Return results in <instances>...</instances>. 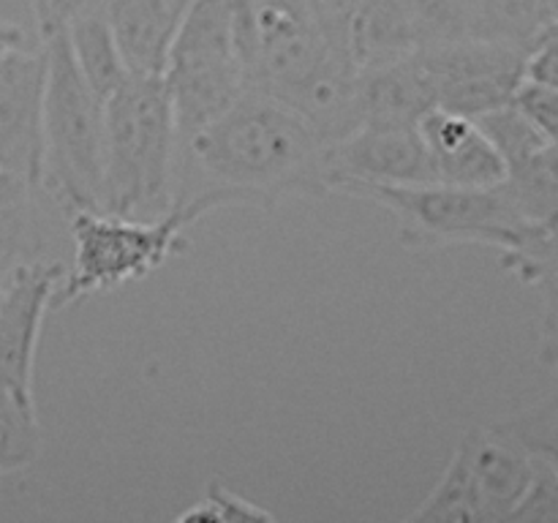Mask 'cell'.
Returning <instances> with one entry per match:
<instances>
[{
	"label": "cell",
	"mask_w": 558,
	"mask_h": 523,
	"mask_svg": "<svg viewBox=\"0 0 558 523\" xmlns=\"http://www.w3.org/2000/svg\"><path fill=\"white\" fill-rule=\"evenodd\" d=\"M332 194L327 145L308 120L272 93L248 87L218 118L178 136L172 207L202 218L218 207L272 210L287 199Z\"/></svg>",
	"instance_id": "6da1fadb"
},
{
	"label": "cell",
	"mask_w": 558,
	"mask_h": 523,
	"mask_svg": "<svg viewBox=\"0 0 558 523\" xmlns=\"http://www.w3.org/2000/svg\"><path fill=\"white\" fill-rule=\"evenodd\" d=\"M178 120L163 76H131L104 101V205L131 218L172 210Z\"/></svg>",
	"instance_id": "7a4b0ae2"
},
{
	"label": "cell",
	"mask_w": 558,
	"mask_h": 523,
	"mask_svg": "<svg viewBox=\"0 0 558 523\" xmlns=\"http://www.w3.org/2000/svg\"><path fill=\"white\" fill-rule=\"evenodd\" d=\"M38 47L44 52L38 194L65 216L101 210L104 98L76 69L65 31L44 38Z\"/></svg>",
	"instance_id": "3957f363"
},
{
	"label": "cell",
	"mask_w": 558,
	"mask_h": 523,
	"mask_svg": "<svg viewBox=\"0 0 558 523\" xmlns=\"http://www.w3.org/2000/svg\"><path fill=\"white\" fill-rule=\"evenodd\" d=\"M199 221V212L189 207H172L156 218L74 210L69 216L71 265L63 270L58 305L114 292L161 270L191 248L189 229Z\"/></svg>",
	"instance_id": "277c9868"
},
{
	"label": "cell",
	"mask_w": 558,
	"mask_h": 523,
	"mask_svg": "<svg viewBox=\"0 0 558 523\" xmlns=\"http://www.w3.org/2000/svg\"><path fill=\"white\" fill-rule=\"evenodd\" d=\"M341 194L385 207L396 218L403 248L414 251L469 243L510 251L534 229L505 183L488 188L450 183L347 185Z\"/></svg>",
	"instance_id": "5b68a950"
},
{
	"label": "cell",
	"mask_w": 558,
	"mask_h": 523,
	"mask_svg": "<svg viewBox=\"0 0 558 523\" xmlns=\"http://www.w3.org/2000/svg\"><path fill=\"white\" fill-rule=\"evenodd\" d=\"M163 85L178 136L210 123L251 87L240 36V0H189L169 44Z\"/></svg>",
	"instance_id": "8992f818"
},
{
	"label": "cell",
	"mask_w": 558,
	"mask_h": 523,
	"mask_svg": "<svg viewBox=\"0 0 558 523\" xmlns=\"http://www.w3.org/2000/svg\"><path fill=\"white\" fill-rule=\"evenodd\" d=\"M534 455L501 425L469 428L423 501L403 521H507L532 479Z\"/></svg>",
	"instance_id": "52a82bcc"
},
{
	"label": "cell",
	"mask_w": 558,
	"mask_h": 523,
	"mask_svg": "<svg viewBox=\"0 0 558 523\" xmlns=\"http://www.w3.org/2000/svg\"><path fill=\"white\" fill-rule=\"evenodd\" d=\"M332 191L347 185H420L436 183L420 123H363L343 139L327 145Z\"/></svg>",
	"instance_id": "ba28073f"
},
{
	"label": "cell",
	"mask_w": 558,
	"mask_h": 523,
	"mask_svg": "<svg viewBox=\"0 0 558 523\" xmlns=\"http://www.w3.org/2000/svg\"><path fill=\"white\" fill-rule=\"evenodd\" d=\"M60 262L33 259L0 283V381L33 392L38 341L63 281Z\"/></svg>",
	"instance_id": "9c48e42d"
},
{
	"label": "cell",
	"mask_w": 558,
	"mask_h": 523,
	"mask_svg": "<svg viewBox=\"0 0 558 523\" xmlns=\"http://www.w3.org/2000/svg\"><path fill=\"white\" fill-rule=\"evenodd\" d=\"M44 52L20 49L0 54V156L38 191L41 163Z\"/></svg>",
	"instance_id": "30bf717a"
},
{
	"label": "cell",
	"mask_w": 558,
	"mask_h": 523,
	"mask_svg": "<svg viewBox=\"0 0 558 523\" xmlns=\"http://www.w3.org/2000/svg\"><path fill=\"white\" fill-rule=\"evenodd\" d=\"M420 131L434 158L436 183L466 188L505 183L507 161L477 120L447 109H430L420 120Z\"/></svg>",
	"instance_id": "8fae6325"
},
{
	"label": "cell",
	"mask_w": 558,
	"mask_h": 523,
	"mask_svg": "<svg viewBox=\"0 0 558 523\" xmlns=\"http://www.w3.org/2000/svg\"><path fill=\"white\" fill-rule=\"evenodd\" d=\"M178 0H107V20L131 76H163L178 27Z\"/></svg>",
	"instance_id": "7c38bea8"
},
{
	"label": "cell",
	"mask_w": 558,
	"mask_h": 523,
	"mask_svg": "<svg viewBox=\"0 0 558 523\" xmlns=\"http://www.w3.org/2000/svg\"><path fill=\"white\" fill-rule=\"evenodd\" d=\"M430 109H434V93L414 60V52L398 63L360 71L363 123H420Z\"/></svg>",
	"instance_id": "4fadbf2b"
},
{
	"label": "cell",
	"mask_w": 558,
	"mask_h": 523,
	"mask_svg": "<svg viewBox=\"0 0 558 523\" xmlns=\"http://www.w3.org/2000/svg\"><path fill=\"white\" fill-rule=\"evenodd\" d=\"M349 58L357 71L398 63L417 52V36L398 0H360L347 36Z\"/></svg>",
	"instance_id": "5bb4252c"
},
{
	"label": "cell",
	"mask_w": 558,
	"mask_h": 523,
	"mask_svg": "<svg viewBox=\"0 0 558 523\" xmlns=\"http://www.w3.org/2000/svg\"><path fill=\"white\" fill-rule=\"evenodd\" d=\"M65 36H69L76 69L82 71L87 85L107 101L129 80V69H125L123 54H120L107 20V0L82 11L65 27Z\"/></svg>",
	"instance_id": "9a60e30c"
},
{
	"label": "cell",
	"mask_w": 558,
	"mask_h": 523,
	"mask_svg": "<svg viewBox=\"0 0 558 523\" xmlns=\"http://www.w3.org/2000/svg\"><path fill=\"white\" fill-rule=\"evenodd\" d=\"M41 455L36 396L0 381V477L33 466Z\"/></svg>",
	"instance_id": "2e32d148"
},
{
	"label": "cell",
	"mask_w": 558,
	"mask_h": 523,
	"mask_svg": "<svg viewBox=\"0 0 558 523\" xmlns=\"http://www.w3.org/2000/svg\"><path fill=\"white\" fill-rule=\"evenodd\" d=\"M41 240L33 199L0 210V283L25 262L44 259Z\"/></svg>",
	"instance_id": "e0dca14e"
},
{
	"label": "cell",
	"mask_w": 558,
	"mask_h": 523,
	"mask_svg": "<svg viewBox=\"0 0 558 523\" xmlns=\"http://www.w3.org/2000/svg\"><path fill=\"white\" fill-rule=\"evenodd\" d=\"M499 425L532 455H539L558 472V392Z\"/></svg>",
	"instance_id": "ac0fdd59"
},
{
	"label": "cell",
	"mask_w": 558,
	"mask_h": 523,
	"mask_svg": "<svg viewBox=\"0 0 558 523\" xmlns=\"http://www.w3.org/2000/svg\"><path fill=\"white\" fill-rule=\"evenodd\" d=\"M189 521H216V523H234V521H276L270 510H265L256 501L245 499L238 490L227 488L218 479H210L202 494V499H196L189 510H183L178 515V523Z\"/></svg>",
	"instance_id": "d6986e66"
},
{
	"label": "cell",
	"mask_w": 558,
	"mask_h": 523,
	"mask_svg": "<svg viewBox=\"0 0 558 523\" xmlns=\"http://www.w3.org/2000/svg\"><path fill=\"white\" fill-rule=\"evenodd\" d=\"M507 521H558V472L534 455L532 479Z\"/></svg>",
	"instance_id": "ffe728a7"
},
{
	"label": "cell",
	"mask_w": 558,
	"mask_h": 523,
	"mask_svg": "<svg viewBox=\"0 0 558 523\" xmlns=\"http://www.w3.org/2000/svg\"><path fill=\"white\" fill-rule=\"evenodd\" d=\"M96 3H104V0H31L38 41L63 33L82 11Z\"/></svg>",
	"instance_id": "44dd1931"
},
{
	"label": "cell",
	"mask_w": 558,
	"mask_h": 523,
	"mask_svg": "<svg viewBox=\"0 0 558 523\" xmlns=\"http://www.w3.org/2000/svg\"><path fill=\"white\" fill-rule=\"evenodd\" d=\"M543 281V360L558 368V278L545 276Z\"/></svg>",
	"instance_id": "7402d4cb"
},
{
	"label": "cell",
	"mask_w": 558,
	"mask_h": 523,
	"mask_svg": "<svg viewBox=\"0 0 558 523\" xmlns=\"http://www.w3.org/2000/svg\"><path fill=\"white\" fill-rule=\"evenodd\" d=\"M36 185H33L25 174L16 172V169L11 167H0V210H3V207L25 205V202L36 199Z\"/></svg>",
	"instance_id": "603a6c76"
},
{
	"label": "cell",
	"mask_w": 558,
	"mask_h": 523,
	"mask_svg": "<svg viewBox=\"0 0 558 523\" xmlns=\"http://www.w3.org/2000/svg\"><path fill=\"white\" fill-rule=\"evenodd\" d=\"M20 49H31L27 47V33L16 22L0 16V54L20 52Z\"/></svg>",
	"instance_id": "cb8c5ba5"
},
{
	"label": "cell",
	"mask_w": 558,
	"mask_h": 523,
	"mask_svg": "<svg viewBox=\"0 0 558 523\" xmlns=\"http://www.w3.org/2000/svg\"><path fill=\"white\" fill-rule=\"evenodd\" d=\"M0 167H9V163H5V161H3V156H0Z\"/></svg>",
	"instance_id": "d4e9b609"
},
{
	"label": "cell",
	"mask_w": 558,
	"mask_h": 523,
	"mask_svg": "<svg viewBox=\"0 0 558 523\" xmlns=\"http://www.w3.org/2000/svg\"><path fill=\"white\" fill-rule=\"evenodd\" d=\"M178 3H180V0H178Z\"/></svg>",
	"instance_id": "484cf974"
}]
</instances>
